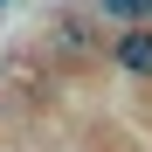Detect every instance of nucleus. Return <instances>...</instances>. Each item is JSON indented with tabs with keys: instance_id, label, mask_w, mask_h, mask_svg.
Returning a JSON list of instances; mask_svg holds the SVG:
<instances>
[{
	"instance_id": "nucleus-1",
	"label": "nucleus",
	"mask_w": 152,
	"mask_h": 152,
	"mask_svg": "<svg viewBox=\"0 0 152 152\" xmlns=\"http://www.w3.org/2000/svg\"><path fill=\"white\" fill-rule=\"evenodd\" d=\"M111 62H118L124 76H152V21H118Z\"/></svg>"
},
{
	"instance_id": "nucleus-2",
	"label": "nucleus",
	"mask_w": 152,
	"mask_h": 152,
	"mask_svg": "<svg viewBox=\"0 0 152 152\" xmlns=\"http://www.w3.org/2000/svg\"><path fill=\"white\" fill-rule=\"evenodd\" d=\"M97 14H111V21H152V0H97Z\"/></svg>"
}]
</instances>
